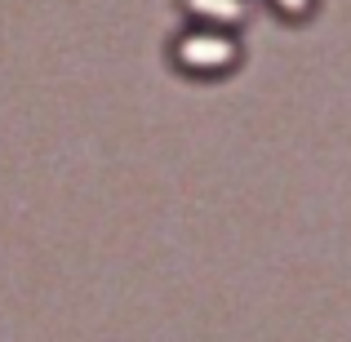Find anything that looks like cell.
I'll return each instance as SVG.
<instances>
[{
    "instance_id": "obj_1",
    "label": "cell",
    "mask_w": 351,
    "mask_h": 342,
    "mask_svg": "<svg viewBox=\"0 0 351 342\" xmlns=\"http://www.w3.org/2000/svg\"><path fill=\"white\" fill-rule=\"evenodd\" d=\"M169 62L191 80H223L245 62V45L240 32H223V27H182L169 45Z\"/></svg>"
},
{
    "instance_id": "obj_2",
    "label": "cell",
    "mask_w": 351,
    "mask_h": 342,
    "mask_svg": "<svg viewBox=\"0 0 351 342\" xmlns=\"http://www.w3.org/2000/svg\"><path fill=\"white\" fill-rule=\"evenodd\" d=\"M178 9L196 27H223V32H240L254 14L249 0H178Z\"/></svg>"
},
{
    "instance_id": "obj_3",
    "label": "cell",
    "mask_w": 351,
    "mask_h": 342,
    "mask_svg": "<svg viewBox=\"0 0 351 342\" xmlns=\"http://www.w3.org/2000/svg\"><path fill=\"white\" fill-rule=\"evenodd\" d=\"M267 5H271L285 23H307V18L316 14V0H267Z\"/></svg>"
}]
</instances>
